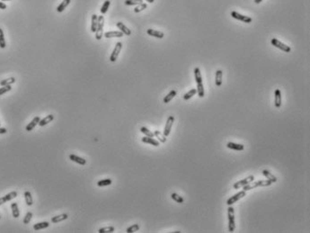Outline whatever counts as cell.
Wrapping results in <instances>:
<instances>
[{"instance_id": "cell-1", "label": "cell", "mask_w": 310, "mask_h": 233, "mask_svg": "<svg viewBox=\"0 0 310 233\" xmlns=\"http://www.w3.org/2000/svg\"><path fill=\"white\" fill-rule=\"evenodd\" d=\"M272 184H273V183L270 182V181H269L268 179H267V180H259V181H254V180L253 182H251V183H249L248 184L245 185L244 188H243V190L246 191V192H247V191L252 190V189H254V188H256V187H258V186H270Z\"/></svg>"}, {"instance_id": "cell-2", "label": "cell", "mask_w": 310, "mask_h": 233, "mask_svg": "<svg viewBox=\"0 0 310 233\" xmlns=\"http://www.w3.org/2000/svg\"><path fill=\"white\" fill-rule=\"evenodd\" d=\"M227 216H228V230L230 232H234L236 229V221H235V209L229 205L227 209Z\"/></svg>"}, {"instance_id": "cell-3", "label": "cell", "mask_w": 310, "mask_h": 233, "mask_svg": "<svg viewBox=\"0 0 310 233\" xmlns=\"http://www.w3.org/2000/svg\"><path fill=\"white\" fill-rule=\"evenodd\" d=\"M103 25H104V17L103 15L98 16V24L95 31V39L96 40H101L103 34Z\"/></svg>"}, {"instance_id": "cell-4", "label": "cell", "mask_w": 310, "mask_h": 233, "mask_svg": "<svg viewBox=\"0 0 310 233\" xmlns=\"http://www.w3.org/2000/svg\"><path fill=\"white\" fill-rule=\"evenodd\" d=\"M270 43H272V45L275 46L276 48L281 50L282 51H285V52H290V51H291V49H290L289 46L284 44L283 43H281V41L277 40V39H275V38L272 39V41H270Z\"/></svg>"}, {"instance_id": "cell-5", "label": "cell", "mask_w": 310, "mask_h": 233, "mask_svg": "<svg viewBox=\"0 0 310 233\" xmlns=\"http://www.w3.org/2000/svg\"><path fill=\"white\" fill-rule=\"evenodd\" d=\"M254 180V176L251 175V176H247V177H246V178H244V179H242V180L237 181V183H235V184H233V188H234V189H238V188L244 187L245 185L248 184L249 183L253 182Z\"/></svg>"}, {"instance_id": "cell-6", "label": "cell", "mask_w": 310, "mask_h": 233, "mask_svg": "<svg viewBox=\"0 0 310 233\" xmlns=\"http://www.w3.org/2000/svg\"><path fill=\"white\" fill-rule=\"evenodd\" d=\"M246 191H240V192H238L237 193H236V195H234L233 196H232V197H230L229 199H227V201H226V204L229 206V205H232V204H234L235 203H237V201H239L241 198H243V197H245L246 196Z\"/></svg>"}, {"instance_id": "cell-7", "label": "cell", "mask_w": 310, "mask_h": 233, "mask_svg": "<svg viewBox=\"0 0 310 233\" xmlns=\"http://www.w3.org/2000/svg\"><path fill=\"white\" fill-rule=\"evenodd\" d=\"M122 43L118 42L117 43H116V45H115V47H114V49H113V51H112V52H111V54L110 56V60L111 62H115L116 60L118 59V56H119V54H120V52L122 51Z\"/></svg>"}, {"instance_id": "cell-8", "label": "cell", "mask_w": 310, "mask_h": 233, "mask_svg": "<svg viewBox=\"0 0 310 233\" xmlns=\"http://www.w3.org/2000/svg\"><path fill=\"white\" fill-rule=\"evenodd\" d=\"M231 16L233 18H235V19H237V20L242 21V22L246 23V24H249V23L252 22V18L251 17L246 16V15H241V14H239V13H237L236 11L231 12Z\"/></svg>"}, {"instance_id": "cell-9", "label": "cell", "mask_w": 310, "mask_h": 233, "mask_svg": "<svg viewBox=\"0 0 310 233\" xmlns=\"http://www.w3.org/2000/svg\"><path fill=\"white\" fill-rule=\"evenodd\" d=\"M174 122V116H169V117L167 118V121H166V126H165V129H164V135L166 137L169 136V134L171 132V130H172V126H173Z\"/></svg>"}, {"instance_id": "cell-10", "label": "cell", "mask_w": 310, "mask_h": 233, "mask_svg": "<svg viewBox=\"0 0 310 233\" xmlns=\"http://www.w3.org/2000/svg\"><path fill=\"white\" fill-rule=\"evenodd\" d=\"M16 196H17V192L16 191H13V192L7 193V195H6L5 196L0 198V205H2V204H4L6 203L9 202V201L15 199Z\"/></svg>"}, {"instance_id": "cell-11", "label": "cell", "mask_w": 310, "mask_h": 233, "mask_svg": "<svg viewBox=\"0 0 310 233\" xmlns=\"http://www.w3.org/2000/svg\"><path fill=\"white\" fill-rule=\"evenodd\" d=\"M40 121H41V117H40V116H35V117L31 121V123H28V125L26 126L25 130H26L27 132L32 131V130L35 128V126L39 123V122H40Z\"/></svg>"}, {"instance_id": "cell-12", "label": "cell", "mask_w": 310, "mask_h": 233, "mask_svg": "<svg viewBox=\"0 0 310 233\" xmlns=\"http://www.w3.org/2000/svg\"><path fill=\"white\" fill-rule=\"evenodd\" d=\"M274 104L276 108H280L281 106V93L280 89H276L274 93Z\"/></svg>"}, {"instance_id": "cell-13", "label": "cell", "mask_w": 310, "mask_h": 233, "mask_svg": "<svg viewBox=\"0 0 310 233\" xmlns=\"http://www.w3.org/2000/svg\"><path fill=\"white\" fill-rule=\"evenodd\" d=\"M147 33L150 36H153V37H156V38H158V39H162L164 38L165 34L163 32H160V31H157V30H153V29H148L147 30Z\"/></svg>"}, {"instance_id": "cell-14", "label": "cell", "mask_w": 310, "mask_h": 233, "mask_svg": "<svg viewBox=\"0 0 310 233\" xmlns=\"http://www.w3.org/2000/svg\"><path fill=\"white\" fill-rule=\"evenodd\" d=\"M123 36V33L121 31H112V32H107L104 33L105 38H121Z\"/></svg>"}, {"instance_id": "cell-15", "label": "cell", "mask_w": 310, "mask_h": 233, "mask_svg": "<svg viewBox=\"0 0 310 233\" xmlns=\"http://www.w3.org/2000/svg\"><path fill=\"white\" fill-rule=\"evenodd\" d=\"M141 141L144 142V143H147V144H151L155 147H158L159 146V141L155 140L154 138H151V137H143L141 139Z\"/></svg>"}, {"instance_id": "cell-16", "label": "cell", "mask_w": 310, "mask_h": 233, "mask_svg": "<svg viewBox=\"0 0 310 233\" xmlns=\"http://www.w3.org/2000/svg\"><path fill=\"white\" fill-rule=\"evenodd\" d=\"M69 159H71L72 161H74V162H75V163H77V164H79V165H82V166L86 165V160L85 159H83V158H81V157H78V156H76V155H74V154L70 155V156H69Z\"/></svg>"}, {"instance_id": "cell-17", "label": "cell", "mask_w": 310, "mask_h": 233, "mask_svg": "<svg viewBox=\"0 0 310 233\" xmlns=\"http://www.w3.org/2000/svg\"><path fill=\"white\" fill-rule=\"evenodd\" d=\"M116 25H117V27L120 29V31H121L123 34L128 35V36H130V35L131 34V31H130L125 24H123L122 22H118L117 24H116Z\"/></svg>"}, {"instance_id": "cell-18", "label": "cell", "mask_w": 310, "mask_h": 233, "mask_svg": "<svg viewBox=\"0 0 310 233\" xmlns=\"http://www.w3.org/2000/svg\"><path fill=\"white\" fill-rule=\"evenodd\" d=\"M226 147L230 149H234V150H244L245 149V146L242 144H237V143H234V142H227Z\"/></svg>"}, {"instance_id": "cell-19", "label": "cell", "mask_w": 310, "mask_h": 233, "mask_svg": "<svg viewBox=\"0 0 310 233\" xmlns=\"http://www.w3.org/2000/svg\"><path fill=\"white\" fill-rule=\"evenodd\" d=\"M54 115L53 114H49L48 116H46V117L45 118H43V120H41L40 122H39V125H40L41 127H43V126H45V125H47L48 123H50L51 122H52L53 120H54Z\"/></svg>"}, {"instance_id": "cell-20", "label": "cell", "mask_w": 310, "mask_h": 233, "mask_svg": "<svg viewBox=\"0 0 310 233\" xmlns=\"http://www.w3.org/2000/svg\"><path fill=\"white\" fill-rule=\"evenodd\" d=\"M67 218H68V214H67V213L59 214V215L52 217L51 218V222L52 223H58V222H60V221H63L67 220Z\"/></svg>"}, {"instance_id": "cell-21", "label": "cell", "mask_w": 310, "mask_h": 233, "mask_svg": "<svg viewBox=\"0 0 310 233\" xmlns=\"http://www.w3.org/2000/svg\"><path fill=\"white\" fill-rule=\"evenodd\" d=\"M262 175L272 183H276L277 182V177L275 176H273V174H272L270 171H268L266 169L262 170Z\"/></svg>"}, {"instance_id": "cell-22", "label": "cell", "mask_w": 310, "mask_h": 233, "mask_svg": "<svg viewBox=\"0 0 310 233\" xmlns=\"http://www.w3.org/2000/svg\"><path fill=\"white\" fill-rule=\"evenodd\" d=\"M222 76H223V72L222 70L218 69L216 71V77H215V83L217 87H220L222 84Z\"/></svg>"}, {"instance_id": "cell-23", "label": "cell", "mask_w": 310, "mask_h": 233, "mask_svg": "<svg viewBox=\"0 0 310 233\" xmlns=\"http://www.w3.org/2000/svg\"><path fill=\"white\" fill-rule=\"evenodd\" d=\"M50 226V223L48 221H43V222H38L33 225V229L34 230H40L43 229H46Z\"/></svg>"}, {"instance_id": "cell-24", "label": "cell", "mask_w": 310, "mask_h": 233, "mask_svg": "<svg viewBox=\"0 0 310 233\" xmlns=\"http://www.w3.org/2000/svg\"><path fill=\"white\" fill-rule=\"evenodd\" d=\"M23 196H24V199H25L26 204H27L28 206H32V204H33V200H32V193H31L29 191H26V192H24Z\"/></svg>"}, {"instance_id": "cell-25", "label": "cell", "mask_w": 310, "mask_h": 233, "mask_svg": "<svg viewBox=\"0 0 310 233\" xmlns=\"http://www.w3.org/2000/svg\"><path fill=\"white\" fill-rule=\"evenodd\" d=\"M11 209H12V214L14 218H18L20 216V211L18 208V204L16 203H13L11 204Z\"/></svg>"}, {"instance_id": "cell-26", "label": "cell", "mask_w": 310, "mask_h": 233, "mask_svg": "<svg viewBox=\"0 0 310 233\" xmlns=\"http://www.w3.org/2000/svg\"><path fill=\"white\" fill-rule=\"evenodd\" d=\"M176 94H177V92H176V90H172V91H170L166 96H165V98L163 99V102L165 103V104H167V103H169L175 96H176Z\"/></svg>"}, {"instance_id": "cell-27", "label": "cell", "mask_w": 310, "mask_h": 233, "mask_svg": "<svg viewBox=\"0 0 310 233\" xmlns=\"http://www.w3.org/2000/svg\"><path fill=\"white\" fill-rule=\"evenodd\" d=\"M97 24H98V16L96 15H92V24H91V32H95L96 28H97Z\"/></svg>"}, {"instance_id": "cell-28", "label": "cell", "mask_w": 310, "mask_h": 233, "mask_svg": "<svg viewBox=\"0 0 310 233\" xmlns=\"http://www.w3.org/2000/svg\"><path fill=\"white\" fill-rule=\"evenodd\" d=\"M70 2H71V0H63V1L60 3V5L57 7V11H58L59 13L63 12V11L65 10V8L70 4Z\"/></svg>"}, {"instance_id": "cell-29", "label": "cell", "mask_w": 310, "mask_h": 233, "mask_svg": "<svg viewBox=\"0 0 310 233\" xmlns=\"http://www.w3.org/2000/svg\"><path fill=\"white\" fill-rule=\"evenodd\" d=\"M194 76H195V81L197 84L202 83V73L199 68H196L194 69Z\"/></svg>"}, {"instance_id": "cell-30", "label": "cell", "mask_w": 310, "mask_h": 233, "mask_svg": "<svg viewBox=\"0 0 310 233\" xmlns=\"http://www.w3.org/2000/svg\"><path fill=\"white\" fill-rule=\"evenodd\" d=\"M154 135L158 139V140H159L160 142H162V143L166 142V137L164 135V133L160 132L159 131H155V132H154Z\"/></svg>"}, {"instance_id": "cell-31", "label": "cell", "mask_w": 310, "mask_h": 233, "mask_svg": "<svg viewBox=\"0 0 310 233\" xmlns=\"http://www.w3.org/2000/svg\"><path fill=\"white\" fill-rule=\"evenodd\" d=\"M7 46V43L5 40V35H4V32L3 30L0 28V48L1 49H5Z\"/></svg>"}, {"instance_id": "cell-32", "label": "cell", "mask_w": 310, "mask_h": 233, "mask_svg": "<svg viewBox=\"0 0 310 233\" xmlns=\"http://www.w3.org/2000/svg\"><path fill=\"white\" fill-rule=\"evenodd\" d=\"M15 82V77H9V79H4V80H1L0 81V85H1L2 87L4 86H9V85H12Z\"/></svg>"}, {"instance_id": "cell-33", "label": "cell", "mask_w": 310, "mask_h": 233, "mask_svg": "<svg viewBox=\"0 0 310 233\" xmlns=\"http://www.w3.org/2000/svg\"><path fill=\"white\" fill-rule=\"evenodd\" d=\"M171 198H172L174 202H176V203H178V204H182V203L184 202V199H183L182 196H180L178 195V193H172V195H171Z\"/></svg>"}, {"instance_id": "cell-34", "label": "cell", "mask_w": 310, "mask_h": 233, "mask_svg": "<svg viewBox=\"0 0 310 233\" xmlns=\"http://www.w3.org/2000/svg\"><path fill=\"white\" fill-rule=\"evenodd\" d=\"M197 93H198V96L199 97L202 98L204 97V87H203V84L202 83H200V84H197Z\"/></svg>"}, {"instance_id": "cell-35", "label": "cell", "mask_w": 310, "mask_h": 233, "mask_svg": "<svg viewBox=\"0 0 310 233\" xmlns=\"http://www.w3.org/2000/svg\"><path fill=\"white\" fill-rule=\"evenodd\" d=\"M196 93H197V90H196L195 88L191 89L189 92H187V93L183 96V99H184V100H189V99H191L194 95H196Z\"/></svg>"}, {"instance_id": "cell-36", "label": "cell", "mask_w": 310, "mask_h": 233, "mask_svg": "<svg viewBox=\"0 0 310 233\" xmlns=\"http://www.w3.org/2000/svg\"><path fill=\"white\" fill-rule=\"evenodd\" d=\"M114 227L112 226H108V227H104V228H101L98 232L99 233H112L114 231Z\"/></svg>"}, {"instance_id": "cell-37", "label": "cell", "mask_w": 310, "mask_h": 233, "mask_svg": "<svg viewBox=\"0 0 310 233\" xmlns=\"http://www.w3.org/2000/svg\"><path fill=\"white\" fill-rule=\"evenodd\" d=\"M142 3H143L142 0H126L125 1L126 6H138Z\"/></svg>"}, {"instance_id": "cell-38", "label": "cell", "mask_w": 310, "mask_h": 233, "mask_svg": "<svg viewBox=\"0 0 310 233\" xmlns=\"http://www.w3.org/2000/svg\"><path fill=\"white\" fill-rule=\"evenodd\" d=\"M111 183H112V181H111V179H110V178H108V179H103V180L98 181L97 185H98V186H106V185L111 184Z\"/></svg>"}, {"instance_id": "cell-39", "label": "cell", "mask_w": 310, "mask_h": 233, "mask_svg": "<svg viewBox=\"0 0 310 233\" xmlns=\"http://www.w3.org/2000/svg\"><path fill=\"white\" fill-rule=\"evenodd\" d=\"M110 4H111L110 0H106V1L103 3V7H102V8H101V14H102V15L106 14V12L108 11V8H109V7H110Z\"/></svg>"}, {"instance_id": "cell-40", "label": "cell", "mask_w": 310, "mask_h": 233, "mask_svg": "<svg viewBox=\"0 0 310 233\" xmlns=\"http://www.w3.org/2000/svg\"><path fill=\"white\" fill-rule=\"evenodd\" d=\"M140 132H142V133H144L147 137H151V138H154V132H152L151 131H149L147 128H146V127H141L140 128Z\"/></svg>"}, {"instance_id": "cell-41", "label": "cell", "mask_w": 310, "mask_h": 233, "mask_svg": "<svg viewBox=\"0 0 310 233\" xmlns=\"http://www.w3.org/2000/svg\"><path fill=\"white\" fill-rule=\"evenodd\" d=\"M139 229V224H133L131 225L130 227H129L127 229H126V232L127 233H133V232H136Z\"/></svg>"}, {"instance_id": "cell-42", "label": "cell", "mask_w": 310, "mask_h": 233, "mask_svg": "<svg viewBox=\"0 0 310 233\" xmlns=\"http://www.w3.org/2000/svg\"><path fill=\"white\" fill-rule=\"evenodd\" d=\"M147 7V5L145 3H142L140 5H138V7H136V8H134V12L135 13H139L143 10H145Z\"/></svg>"}, {"instance_id": "cell-43", "label": "cell", "mask_w": 310, "mask_h": 233, "mask_svg": "<svg viewBox=\"0 0 310 233\" xmlns=\"http://www.w3.org/2000/svg\"><path fill=\"white\" fill-rule=\"evenodd\" d=\"M32 216H33L32 212H28L25 214L24 218H23V224H28V223H30V221H31V220H32Z\"/></svg>"}, {"instance_id": "cell-44", "label": "cell", "mask_w": 310, "mask_h": 233, "mask_svg": "<svg viewBox=\"0 0 310 233\" xmlns=\"http://www.w3.org/2000/svg\"><path fill=\"white\" fill-rule=\"evenodd\" d=\"M11 89H12L11 85H9V86H4V87H0V96H2V95H4V94H6V93L9 92Z\"/></svg>"}, {"instance_id": "cell-45", "label": "cell", "mask_w": 310, "mask_h": 233, "mask_svg": "<svg viewBox=\"0 0 310 233\" xmlns=\"http://www.w3.org/2000/svg\"><path fill=\"white\" fill-rule=\"evenodd\" d=\"M7 8V5L5 4V3H3V2H1V1H0V9H6Z\"/></svg>"}, {"instance_id": "cell-46", "label": "cell", "mask_w": 310, "mask_h": 233, "mask_svg": "<svg viewBox=\"0 0 310 233\" xmlns=\"http://www.w3.org/2000/svg\"><path fill=\"white\" fill-rule=\"evenodd\" d=\"M7 129L6 128H0V134H5L7 133Z\"/></svg>"}, {"instance_id": "cell-47", "label": "cell", "mask_w": 310, "mask_h": 233, "mask_svg": "<svg viewBox=\"0 0 310 233\" xmlns=\"http://www.w3.org/2000/svg\"><path fill=\"white\" fill-rule=\"evenodd\" d=\"M262 1V0H254V2L256 3V4H259V3H261Z\"/></svg>"}, {"instance_id": "cell-48", "label": "cell", "mask_w": 310, "mask_h": 233, "mask_svg": "<svg viewBox=\"0 0 310 233\" xmlns=\"http://www.w3.org/2000/svg\"><path fill=\"white\" fill-rule=\"evenodd\" d=\"M146 1H147L148 3H153V2L155 1V0H146Z\"/></svg>"}, {"instance_id": "cell-49", "label": "cell", "mask_w": 310, "mask_h": 233, "mask_svg": "<svg viewBox=\"0 0 310 233\" xmlns=\"http://www.w3.org/2000/svg\"><path fill=\"white\" fill-rule=\"evenodd\" d=\"M1 1H10V0H1Z\"/></svg>"}, {"instance_id": "cell-50", "label": "cell", "mask_w": 310, "mask_h": 233, "mask_svg": "<svg viewBox=\"0 0 310 233\" xmlns=\"http://www.w3.org/2000/svg\"><path fill=\"white\" fill-rule=\"evenodd\" d=\"M0 219H1V217H0Z\"/></svg>"}, {"instance_id": "cell-51", "label": "cell", "mask_w": 310, "mask_h": 233, "mask_svg": "<svg viewBox=\"0 0 310 233\" xmlns=\"http://www.w3.org/2000/svg\"><path fill=\"white\" fill-rule=\"evenodd\" d=\"M0 125H1V123H0Z\"/></svg>"}]
</instances>
